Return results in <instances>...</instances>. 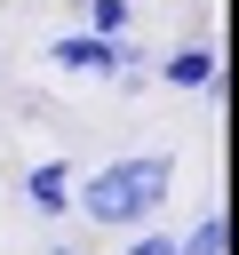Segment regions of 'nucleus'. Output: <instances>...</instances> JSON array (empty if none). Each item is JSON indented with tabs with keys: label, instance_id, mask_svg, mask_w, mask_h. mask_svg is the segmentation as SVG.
<instances>
[{
	"label": "nucleus",
	"instance_id": "nucleus-5",
	"mask_svg": "<svg viewBox=\"0 0 239 255\" xmlns=\"http://www.w3.org/2000/svg\"><path fill=\"white\" fill-rule=\"evenodd\" d=\"M175 255H223V215H207V223H199V231H191Z\"/></svg>",
	"mask_w": 239,
	"mask_h": 255
},
{
	"label": "nucleus",
	"instance_id": "nucleus-6",
	"mask_svg": "<svg viewBox=\"0 0 239 255\" xmlns=\"http://www.w3.org/2000/svg\"><path fill=\"white\" fill-rule=\"evenodd\" d=\"M88 24L96 32H127V0H88Z\"/></svg>",
	"mask_w": 239,
	"mask_h": 255
},
{
	"label": "nucleus",
	"instance_id": "nucleus-2",
	"mask_svg": "<svg viewBox=\"0 0 239 255\" xmlns=\"http://www.w3.org/2000/svg\"><path fill=\"white\" fill-rule=\"evenodd\" d=\"M56 64H72V72H120L135 56H127L120 32H88V40H56Z\"/></svg>",
	"mask_w": 239,
	"mask_h": 255
},
{
	"label": "nucleus",
	"instance_id": "nucleus-1",
	"mask_svg": "<svg viewBox=\"0 0 239 255\" xmlns=\"http://www.w3.org/2000/svg\"><path fill=\"white\" fill-rule=\"evenodd\" d=\"M167 183H175L167 159H112V167L88 175L80 207H88L96 223H135V215H151V207L167 199Z\"/></svg>",
	"mask_w": 239,
	"mask_h": 255
},
{
	"label": "nucleus",
	"instance_id": "nucleus-3",
	"mask_svg": "<svg viewBox=\"0 0 239 255\" xmlns=\"http://www.w3.org/2000/svg\"><path fill=\"white\" fill-rule=\"evenodd\" d=\"M24 199H32L40 215L72 207V167H56V159H48V167H32V175H24Z\"/></svg>",
	"mask_w": 239,
	"mask_h": 255
},
{
	"label": "nucleus",
	"instance_id": "nucleus-7",
	"mask_svg": "<svg viewBox=\"0 0 239 255\" xmlns=\"http://www.w3.org/2000/svg\"><path fill=\"white\" fill-rule=\"evenodd\" d=\"M135 255H175V239H135Z\"/></svg>",
	"mask_w": 239,
	"mask_h": 255
},
{
	"label": "nucleus",
	"instance_id": "nucleus-4",
	"mask_svg": "<svg viewBox=\"0 0 239 255\" xmlns=\"http://www.w3.org/2000/svg\"><path fill=\"white\" fill-rule=\"evenodd\" d=\"M159 72H167L175 88H207V80H215V56H207V48H183V56H175V64H159Z\"/></svg>",
	"mask_w": 239,
	"mask_h": 255
}]
</instances>
